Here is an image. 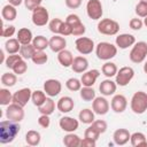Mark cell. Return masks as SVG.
Masks as SVG:
<instances>
[{
    "label": "cell",
    "instance_id": "1",
    "mask_svg": "<svg viewBox=\"0 0 147 147\" xmlns=\"http://www.w3.org/2000/svg\"><path fill=\"white\" fill-rule=\"evenodd\" d=\"M21 126L18 122H14L10 119L0 122V142L1 144H10L14 141L16 136L20 133Z\"/></svg>",
    "mask_w": 147,
    "mask_h": 147
},
{
    "label": "cell",
    "instance_id": "2",
    "mask_svg": "<svg viewBox=\"0 0 147 147\" xmlns=\"http://www.w3.org/2000/svg\"><path fill=\"white\" fill-rule=\"evenodd\" d=\"M95 54L99 60L109 61L117 54V46L108 41H101L95 46Z\"/></svg>",
    "mask_w": 147,
    "mask_h": 147
},
{
    "label": "cell",
    "instance_id": "3",
    "mask_svg": "<svg viewBox=\"0 0 147 147\" xmlns=\"http://www.w3.org/2000/svg\"><path fill=\"white\" fill-rule=\"evenodd\" d=\"M130 107L134 114L137 115L144 114L147 110V93L144 91L136 92L131 98Z\"/></svg>",
    "mask_w": 147,
    "mask_h": 147
},
{
    "label": "cell",
    "instance_id": "4",
    "mask_svg": "<svg viewBox=\"0 0 147 147\" xmlns=\"http://www.w3.org/2000/svg\"><path fill=\"white\" fill-rule=\"evenodd\" d=\"M130 60L133 63H141L147 57V42L146 41H138L133 45L132 49L129 54Z\"/></svg>",
    "mask_w": 147,
    "mask_h": 147
},
{
    "label": "cell",
    "instance_id": "5",
    "mask_svg": "<svg viewBox=\"0 0 147 147\" xmlns=\"http://www.w3.org/2000/svg\"><path fill=\"white\" fill-rule=\"evenodd\" d=\"M98 31L105 36H115L119 31V24L111 18H103L98 23Z\"/></svg>",
    "mask_w": 147,
    "mask_h": 147
},
{
    "label": "cell",
    "instance_id": "6",
    "mask_svg": "<svg viewBox=\"0 0 147 147\" xmlns=\"http://www.w3.org/2000/svg\"><path fill=\"white\" fill-rule=\"evenodd\" d=\"M32 23L36 26H45L49 21V14L46 7L38 6L32 10Z\"/></svg>",
    "mask_w": 147,
    "mask_h": 147
},
{
    "label": "cell",
    "instance_id": "7",
    "mask_svg": "<svg viewBox=\"0 0 147 147\" xmlns=\"http://www.w3.org/2000/svg\"><path fill=\"white\" fill-rule=\"evenodd\" d=\"M86 14L91 20H100L103 14L102 3L100 0H88L86 3Z\"/></svg>",
    "mask_w": 147,
    "mask_h": 147
},
{
    "label": "cell",
    "instance_id": "8",
    "mask_svg": "<svg viewBox=\"0 0 147 147\" xmlns=\"http://www.w3.org/2000/svg\"><path fill=\"white\" fill-rule=\"evenodd\" d=\"M65 22H68L70 24V26L72 28V36L79 37V36H83L85 33L86 28L83 24V22L80 21V18H79L78 15H76V14L68 15L67 18H65Z\"/></svg>",
    "mask_w": 147,
    "mask_h": 147
},
{
    "label": "cell",
    "instance_id": "9",
    "mask_svg": "<svg viewBox=\"0 0 147 147\" xmlns=\"http://www.w3.org/2000/svg\"><path fill=\"white\" fill-rule=\"evenodd\" d=\"M134 76V70L131 68V67H122L117 74H116V84L119 85V86H126L133 78Z\"/></svg>",
    "mask_w": 147,
    "mask_h": 147
},
{
    "label": "cell",
    "instance_id": "10",
    "mask_svg": "<svg viewBox=\"0 0 147 147\" xmlns=\"http://www.w3.org/2000/svg\"><path fill=\"white\" fill-rule=\"evenodd\" d=\"M75 45H76V49L82 55L91 54L93 52L94 47H95L94 41L91 38H87V37H79V38H77L76 41H75Z\"/></svg>",
    "mask_w": 147,
    "mask_h": 147
},
{
    "label": "cell",
    "instance_id": "11",
    "mask_svg": "<svg viewBox=\"0 0 147 147\" xmlns=\"http://www.w3.org/2000/svg\"><path fill=\"white\" fill-rule=\"evenodd\" d=\"M6 117L7 119H10V121H14V122H21L23 118H24V110H23V107L17 105V103H14L11 102L10 105L7 106V109H6Z\"/></svg>",
    "mask_w": 147,
    "mask_h": 147
},
{
    "label": "cell",
    "instance_id": "12",
    "mask_svg": "<svg viewBox=\"0 0 147 147\" xmlns=\"http://www.w3.org/2000/svg\"><path fill=\"white\" fill-rule=\"evenodd\" d=\"M61 90H62V84L59 79L51 78V79L45 80V83H44V91L51 98L59 95Z\"/></svg>",
    "mask_w": 147,
    "mask_h": 147
},
{
    "label": "cell",
    "instance_id": "13",
    "mask_svg": "<svg viewBox=\"0 0 147 147\" xmlns=\"http://www.w3.org/2000/svg\"><path fill=\"white\" fill-rule=\"evenodd\" d=\"M31 95H32V91L29 87H23L13 94V102L24 107L31 100Z\"/></svg>",
    "mask_w": 147,
    "mask_h": 147
},
{
    "label": "cell",
    "instance_id": "14",
    "mask_svg": "<svg viewBox=\"0 0 147 147\" xmlns=\"http://www.w3.org/2000/svg\"><path fill=\"white\" fill-rule=\"evenodd\" d=\"M109 102L103 96H95L92 101V110L98 115H106L109 111Z\"/></svg>",
    "mask_w": 147,
    "mask_h": 147
},
{
    "label": "cell",
    "instance_id": "15",
    "mask_svg": "<svg viewBox=\"0 0 147 147\" xmlns=\"http://www.w3.org/2000/svg\"><path fill=\"white\" fill-rule=\"evenodd\" d=\"M59 125H60V127H61L63 131H65V132L69 133V132H75V131L78 129L79 122H78L76 118H74V117L63 116V117L60 118Z\"/></svg>",
    "mask_w": 147,
    "mask_h": 147
},
{
    "label": "cell",
    "instance_id": "16",
    "mask_svg": "<svg viewBox=\"0 0 147 147\" xmlns=\"http://www.w3.org/2000/svg\"><path fill=\"white\" fill-rule=\"evenodd\" d=\"M115 42H116V46L121 49H126L131 46H133L136 44V38L133 34H130V33H122V34H118L115 39Z\"/></svg>",
    "mask_w": 147,
    "mask_h": 147
},
{
    "label": "cell",
    "instance_id": "17",
    "mask_svg": "<svg viewBox=\"0 0 147 147\" xmlns=\"http://www.w3.org/2000/svg\"><path fill=\"white\" fill-rule=\"evenodd\" d=\"M110 107H111V109L115 113L121 114V113H123L126 109V107H127V100H126V98L123 94H116L111 99Z\"/></svg>",
    "mask_w": 147,
    "mask_h": 147
},
{
    "label": "cell",
    "instance_id": "18",
    "mask_svg": "<svg viewBox=\"0 0 147 147\" xmlns=\"http://www.w3.org/2000/svg\"><path fill=\"white\" fill-rule=\"evenodd\" d=\"M100 76V71L98 69H92V70H86L85 72H83L82 77H80V82L83 84V86H93L94 83L96 82V79Z\"/></svg>",
    "mask_w": 147,
    "mask_h": 147
},
{
    "label": "cell",
    "instance_id": "19",
    "mask_svg": "<svg viewBox=\"0 0 147 147\" xmlns=\"http://www.w3.org/2000/svg\"><path fill=\"white\" fill-rule=\"evenodd\" d=\"M74 107H75V101L72 98H70L68 95L61 96L56 102V108L59 109V111H61L63 114L70 113L74 109Z\"/></svg>",
    "mask_w": 147,
    "mask_h": 147
},
{
    "label": "cell",
    "instance_id": "20",
    "mask_svg": "<svg viewBox=\"0 0 147 147\" xmlns=\"http://www.w3.org/2000/svg\"><path fill=\"white\" fill-rule=\"evenodd\" d=\"M117 88V84L116 82H113L110 78H107L105 80H102L99 85V91L102 95L105 96H110L116 92Z\"/></svg>",
    "mask_w": 147,
    "mask_h": 147
},
{
    "label": "cell",
    "instance_id": "21",
    "mask_svg": "<svg viewBox=\"0 0 147 147\" xmlns=\"http://www.w3.org/2000/svg\"><path fill=\"white\" fill-rule=\"evenodd\" d=\"M65 46H67V40L64 39L63 36L54 34L49 39V48L54 53H59V52L65 49Z\"/></svg>",
    "mask_w": 147,
    "mask_h": 147
},
{
    "label": "cell",
    "instance_id": "22",
    "mask_svg": "<svg viewBox=\"0 0 147 147\" xmlns=\"http://www.w3.org/2000/svg\"><path fill=\"white\" fill-rule=\"evenodd\" d=\"M130 138H131V133L126 129H117L113 134L114 142L118 146H123L127 144L130 141Z\"/></svg>",
    "mask_w": 147,
    "mask_h": 147
},
{
    "label": "cell",
    "instance_id": "23",
    "mask_svg": "<svg viewBox=\"0 0 147 147\" xmlns=\"http://www.w3.org/2000/svg\"><path fill=\"white\" fill-rule=\"evenodd\" d=\"M88 68V61L84 56H76L74 57V62L71 64V69L74 72L77 74H83L87 70Z\"/></svg>",
    "mask_w": 147,
    "mask_h": 147
},
{
    "label": "cell",
    "instance_id": "24",
    "mask_svg": "<svg viewBox=\"0 0 147 147\" xmlns=\"http://www.w3.org/2000/svg\"><path fill=\"white\" fill-rule=\"evenodd\" d=\"M57 61L64 68L71 67V64L74 62V55H72V53L70 51L63 49V51H61V52L57 53Z\"/></svg>",
    "mask_w": 147,
    "mask_h": 147
},
{
    "label": "cell",
    "instance_id": "25",
    "mask_svg": "<svg viewBox=\"0 0 147 147\" xmlns=\"http://www.w3.org/2000/svg\"><path fill=\"white\" fill-rule=\"evenodd\" d=\"M17 40L21 42V45H26V44H31L33 40V36L30 29L28 28H22L17 31Z\"/></svg>",
    "mask_w": 147,
    "mask_h": 147
},
{
    "label": "cell",
    "instance_id": "26",
    "mask_svg": "<svg viewBox=\"0 0 147 147\" xmlns=\"http://www.w3.org/2000/svg\"><path fill=\"white\" fill-rule=\"evenodd\" d=\"M21 42L17 40V38H9L5 42V51L8 54H17L21 49Z\"/></svg>",
    "mask_w": 147,
    "mask_h": 147
},
{
    "label": "cell",
    "instance_id": "27",
    "mask_svg": "<svg viewBox=\"0 0 147 147\" xmlns=\"http://www.w3.org/2000/svg\"><path fill=\"white\" fill-rule=\"evenodd\" d=\"M130 142L133 147H147V139L142 132H134L131 134Z\"/></svg>",
    "mask_w": 147,
    "mask_h": 147
},
{
    "label": "cell",
    "instance_id": "28",
    "mask_svg": "<svg viewBox=\"0 0 147 147\" xmlns=\"http://www.w3.org/2000/svg\"><path fill=\"white\" fill-rule=\"evenodd\" d=\"M1 16L3 20L6 21H14L17 16V10H16V7L8 3L6 6L2 7V10H1Z\"/></svg>",
    "mask_w": 147,
    "mask_h": 147
},
{
    "label": "cell",
    "instance_id": "29",
    "mask_svg": "<svg viewBox=\"0 0 147 147\" xmlns=\"http://www.w3.org/2000/svg\"><path fill=\"white\" fill-rule=\"evenodd\" d=\"M94 111L92 109H88V108H85V109H82L78 114V119L83 123V124H92L95 118H94Z\"/></svg>",
    "mask_w": 147,
    "mask_h": 147
},
{
    "label": "cell",
    "instance_id": "30",
    "mask_svg": "<svg viewBox=\"0 0 147 147\" xmlns=\"http://www.w3.org/2000/svg\"><path fill=\"white\" fill-rule=\"evenodd\" d=\"M55 110V101L49 96L46 99V101L40 106L38 107V111L40 114H44V115H52Z\"/></svg>",
    "mask_w": 147,
    "mask_h": 147
},
{
    "label": "cell",
    "instance_id": "31",
    "mask_svg": "<svg viewBox=\"0 0 147 147\" xmlns=\"http://www.w3.org/2000/svg\"><path fill=\"white\" fill-rule=\"evenodd\" d=\"M82 144V139L74 132H69L63 138V145L67 147H78Z\"/></svg>",
    "mask_w": 147,
    "mask_h": 147
},
{
    "label": "cell",
    "instance_id": "32",
    "mask_svg": "<svg viewBox=\"0 0 147 147\" xmlns=\"http://www.w3.org/2000/svg\"><path fill=\"white\" fill-rule=\"evenodd\" d=\"M40 140H41V136L36 130H30L25 134V142L30 146H38L40 144Z\"/></svg>",
    "mask_w": 147,
    "mask_h": 147
},
{
    "label": "cell",
    "instance_id": "33",
    "mask_svg": "<svg viewBox=\"0 0 147 147\" xmlns=\"http://www.w3.org/2000/svg\"><path fill=\"white\" fill-rule=\"evenodd\" d=\"M101 71H102V74H103L107 78H111V77L116 76L118 69H117V67H116V64H115L114 62H109V61H107L105 64H102V67H101Z\"/></svg>",
    "mask_w": 147,
    "mask_h": 147
},
{
    "label": "cell",
    "instance_id": "34",
    "mask_svg": "<svg viewBox=\"0 0 147 147\" xmlns=\"http://www.w3.org/2000/svg\"><path fill=\"white\" fill-rule=\"evenodd\" d=\"M32 45L37 51H45L47 47H49V40L44 36H37L33 37Z\"/></svg>",
    "mask_w": 147,
    "mask_h": 147
},
{
    "label": "cell",
    "instance_id": "35",
    "mask_svg": "<svg viewBox=\"0 0 147 147\" xmlns=\"http://www.w3.org/2000/svg\"><path fill=\"white\" fill-rule=\"evenodd\" d=\"M47 94L45 93V91H40V90H36L32 92V95H31V101L32 103L36 106V107H40L47 99L46 96Z\"/></svg>",
    "mask_w": 147,
    "mask_h": 147
},
{
    "label": "cell",
    "instance_id": "36",
    "mask_svg": "<svg viewBox=\"0 0 147 147\" xmlns=\"http://www.w3.org/2000/svg\"><path fill=\"white\" fill-rule=\"evenodd\" d=\"M0 80H1V84L3 86L11 87V86H14L16 84L17 77H16V74L15 72H5V74H2Z\"/></svg>",
    "mask_w": 147,
    "mask_h": 147
},
{
    "label": "cell",
    "instance_id": "37",
    "mask_svg": "<svg viewBox=\"0 0 147 147\" xmlns=\"http://www.w3.org/2000/svg\"><path fill=\"white\" fill-rule=\"evenodd\" d=\"M79 95L84 101L90 102L95 99V91L92 88V86H83L79 91Z\"/></svg>",
    "mask_w": 147,
    "mask_h": 147
},
{
    "label": "cell",
    "instance_id": "38",
    "mask_svg": "<svg viewBox=\"0 0 147 147\" xmlns=\"http://www.w3.org/2000/svg\"><path fill=\"white\" fill-rule=\"evenodd\" d=\"M36 48H34V46L32 45V42L31 44H26V45H22L21 46V49H20V55L24 59V60H31L32 59V56H33V54L36 53Z\"/></svg>",
    "mask_w": 147,
    "mask_h": 147
},
{
    "label": "cell",
    "instance_id": "39",
    "mask_svg": "<svg viewBox=\"0 0 147 147\" xmlns=\"http://www.w3.org/2000/svg\"><path fill=\"white\" fill-rule=\"evenodd\" d=\"M13 102V94L9 92L8 88H0V105L8 106Z\"/></svg>",
    "mask_w": 147,
    "mask_h": 147
},
{
    "label": "cell",
    "instance_id": "40",
    "mask_svg": "<svg viewBox=\"0 0 147 147\" xmlns=\"http://www.w3.org/2000/svg\"><path fill=\"white\" fill-rule=\"evenodd\" d=\"M65 86H67V88H68L69 91H71V92H77V91H80L83 84H82L80 79L71 77V78H69V79L65 82Z\"/></svg>",
    "mask_w": 147,
    "mask_h": 147
},
{
    "label": "cell",
    "instance_id": "41",
    "mask_svg": "<svg viewBox=\"0 0 147 147\" xmlns=\"http://www.w3.org/2000/svg\"><path fill=\"white\" fill-rule=\"evenodd\" d=\"M31 60H32V62L34 64L40 65V64H44V63L47 62L48 56H47V54L44 51H36V53L33 54V56H32Z\"/></svg>",
    "mask_w": 147,
    "mask_h": 147
},
{
    "label": "cell",
    "instance_id": "42",
    "mask_svg": "<svg viewBox=\"0 0 147 147\" xmlns=\"http://www.w3.org/2000/svg\"><path fill=\"white\" fill-rule=\"evenodd\" d=\"M63 21L61 18H53L49 21L48 23V28H49V31L53 32L54 34H60V29H61V25H62Z\"/></svg>",
    "mask_w": 147,
    "mask_h": 147
},
{
    "label": "cell",
    "instance_id": "43",
    "mask_svg": "<svg viewBox=\"0 0 147 147\" xmlns=\"http://www.w3.org/2000/svg\"><path fill=\"white\" fill-rule=\"evenodd\" d=\"M13 72H15L16 75H23V74H25L26 72V70H28V64H26V62L24 61V59H22V60H20L14 67H13Z\"/></svg>",
    "mask_w": 147,
    "mask_h": 147
},
{
    "label": "cell",
    "instance_id": "44",
    "mask_svg": "<svg viewBox=\"0 0 147 147\" xmlns=\"http://www.w3.org/2000/svg\"><path fill=\"white\" fill-rule=\"evenodd\" d=\"M100 132L92 125V124H90V126L85 130V132H84V137L85 138H90V139H93V140H98L99 139V137H100Z\"/></svg>",
    "mask_w": 147,
    "mask_h": 147
},
{
    "label": "cell",
    "instance_id": "45",
    "mask_svg": "<svg viewBox=\"0 0 147 147\" xmlns=\"http://www.w3.org/2000/svg\"><path fill=\"white\" fill-rule=\"evenodd\" d=\"M22 59H23V57H22L21 55H18V54H9L8 57H7L6 61H5V64H6L7 68L13 69V67H14L20 60H22Z\"/></svg>",
    "mask_w": 147,
    "mask_h": 147
},
{
    "label": "cell",
    "instance_id": "46",
    "mask_svg": "<svg viewBox=\"0 0 147 147\" xmlns=\"http://www.w3.org/2000/svg\"><path fill=\"white\" fill-rule=\"evenodd\" d=\"M136 14L139 17H146L147 16V2L144 1H139L136 6Z\"/></svg>",
    "mask_w": 147,
    "mask_h": 147
},
{
    "label": "cell",
    "instance_id": "47",
    "mask_svg": "<svg viewBox=\"0 0 147 147\" xmlns=\"http://www.w3.org/2000/svg\"><path fill=\"white\" fill-rule=\"evenodd\" d=\"M92 125L102 134V133H105L106 131H107V129H108V125H107V123L103 121V119H98V121H94L93 123H92Z\"/></svg>",
    "mask_w": 147,
    "mask_h": 147
},
{
    "label": "cell",
    "instance_id": "48",
    "mask_svg": "<svg viewBox=\"0 0 147 147\" xmlns=\"http://www.w3.org/2000/svg\"><path fill=\"white\" fill-rule=\"evenodd\" d=\"M16 32V29L14 25H8V26H2L1 29V36L5 37V38H9V37H13L14 33Z\"/></svg>",
    "mask_w": 147,
    "mask_h": 147
},
{
    "label": "cell",
    "instance_id": "49",
    "mask_svg": "<svg viewBox=\"0 0 147 147\" xmlns=\"http://www.w3.org/2000/svg\"><path fill=\"white\" fill-rule=\"evenodd\" d=\"M129 25H130V28H131L132 30L138 31V30H140V29L142 28V25H144V21H141V20L138 18V17H134V18H131V20H130Z\"/></svg>",
    "mask_w": 147,
    "mask_h": 147
},
{
    "label": "cell",
    "instance_id": "50",
    "mask_svg": "<svg viewBox=\"0 0 147 147\" xmlns=\"http://www.w3.org/2000/svg\"><path fill=\"white\" fill-rule=\"evenodd\" d=\"M60 34L65 37V36H70L72 34V28L70 26V24L65 21H63L62 25H61V29H60Z\"/></svg>",
    "mask_w": 147,
    "mask_h": 147
},
{
    "label": "cell",
    "instance_id": "51",
    "mask_svg": "<svg viewBox=\"0 0 147 147\" xmlns=\"http://www.w3.org/2000/svg\"><path fill=\"white\" fill-rule=\"evenodd\" d=\"M38 124L44 127V129H47L49 125H51V119H49V115H44L41 114L38 118Z\"/></svg>",
    "mask_w": 147,
    "mask_h": 147
},
{
    "label": "cell",
    "instance_id": "52",
    "mask_svg": "<svg viewBox=\"0 0 147 147\" xmlns=\"http://www.w3.org/2000/svg\"><path fill=\"white\" fill-rule=\"evenodd\" d=\"M41 2H42V0H24V6L26 9L32 11L36 7L41 6Z\"/></svg>",
    "mask_w": 147,
    "mask_h": 147
},
{
    "label": "cell",
    "instance_id": "53",
    "mask_svg": "<svg viewBox=\"0 0 147 147\" xmlns=\"http://www.w3.org/2000/svg\"><path fill=\"white\" fill-rule=\"evenodd\" d=\"M64 1H65V6L70 9H77L82 5V0H64Z\"/></svg>",
    "mask_w": 147,
    "mask_h": 147
},
{
    "label": "cell",
    "instance_id": "54",
    "mask_svg": "<svg viewBox=\"0 0 147 147\" xmlns=\"http://www.w3.org/2000/svg\"><path fill=\"white\" fill-rule=\"evenodd\" d=\"M95 145H96V140L85 138V137H84V139L82 140V144H80L82 147H95Z\"/></svg>",
    "mask_w": 147,
    "mask_h": 147
},
{
    "label": "cell",
    "instance_id": "55",
    "mask_svg": "<svg viewBox=\"0 0 147 147\" xmlns=\"http://www.w3.org/2000/svg\"><path fill=\"white\" fill-rule=\"evenodd\" d=\"M8 2H9L10 5L17 7V6H20L22 2H24V0H8Z\"/></svg>",
    "mask_w": 147,
    "mask_h": 147
},
{
    "label": "cell",
    "instance_id": "56",
    "mask_svg": "<svg viewBox=\"0 0 147 147\" xmlns=\"http://www.w3.org/2000/svg\"><path fill=\"white\" fill-rule=\"evenodd\" d=\"M0 56H1V62H5L6 59H5V54H3V51H0Z\"/></svg>",
    "mask_w": 147,
    "mask_h": 147
},
{
    "label": "cell",
    "instance_id": "57",
    "mask_svg": "<svg viewBox=\"0 0 147 147\" xmlns=\"http://www.w3.org/2000/svg\"><path fill=\"white\" fill-rule=\"evenodd\" d=\"M144 71L147 74V61L145 62V64H144Z\"/></svg>",
    "mask_w": 147,
    "mask_h": 147
},
{
    "label": "cell",
    "instance_id": "58",
    "mask_svg": "<svg viewBox=\"0 0 147 147\" xmlns=\"http://www.w3.org/2000/svg\"><path fill=\"white\" fill-rule=\"evenodd\" d=\"M144 24H145V25L147 26V16H146V17L144 18Z\"/></svg>",
    "mask_w": 147,
    "mask_h": 147
},
{
    "label": "cell",
    "instance_id": "59",
    "mask_svg": "<svg viewBox=\"0 0 147 147\" xmlns=\"http://www.w3.org/2000/svg\"><path fill=\"white\" fill-rule=\"evenodd\" d=\"M140 1H144V2H147V0H140Z\"/></svg>",
    "mask_w": 147,
    "mask_h": 147
}]
</instances>
